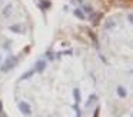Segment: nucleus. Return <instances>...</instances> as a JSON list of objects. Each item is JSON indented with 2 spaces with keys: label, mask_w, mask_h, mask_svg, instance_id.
<instances>
[{
  "label": "nucleus",
  "mask_w": 133,
  "mask_h": 117,
  "mask_svg": "<svg viewBox=\"0 0 133 117\" xmlns=\"http://www.w3.org/2000/svg\"><path fill=\"white\" fill-rule=\"evenodd\" d=\"M19 108H20V111L23 114H26V116H30V114H32V107H30V104L26 103V101L19 103Z\"/></svg>",
  "instance_id": "1"
},
{
  "label": "nucleus",
  "mask_w": 133,
  "mask_h": 117,
  "mask_svg": "<svg viewBox=\"0 0 133 117\" xmlns=\"http://www.w3.org/2000/svg\"><path fill=\"white\" fill-rule=\"evenodd\" d=\"M16 63H17V59H13V60H12V57H10V59H9V60H7V61L3 64L2 70H3V71H9L12 67H15V64H16Z\"/></svg>",
  "instance_id": "2"
},
{
  "label": "nucleus",
  "mask_w": 133,
  "mask_h": 117,
  "mask_svg": "<svg viewBox=\"0 0 133 117\" xmlns=\"http://www.w3.org/2000/svg\"><path fill=\"white\" fill-rule=\"evenodd\" d=\"M44 68H46V61H44V60H39L35 66V71L36 73H42Z\"/></svg>",
  "instance_id": "3"
},
{
  "label": "nucleus",
  "mask_w": 133,
  "mask_h": 117,
  "mask_svg": "<svg viewBox=\"0 0 133 117\" xmlns=\"http://www.w3.org/2000/svg\"><path fill=\"white\" fill-rule=\"evenodd\" d=\"M39 6H40L43 10H46V9H49L50 6H52V3L49 2V0H40V3H39Z\"/></svg>",
  "instance_id": "4"
},
{
  "label": "nucleus",
  "mask_w": 133,
  "mask_h": 117,
  "mask_svg": "<svg viewBox=\"0 0 133 117\" xmlns=\"http://www.w3.org/2000/svg\"><path fill=\"white\" fill-rule=\"evenodd\" d=\"M36 71H35V68H32V70H29L27 73H24V74H22V77H20V80H27L29 77H32L33 74H35Z\"/></svg>",
  "instance_id": "5"
},
{
  "label": "nucleus",
  "mask_w": 133,
  "mask_h": 117,
  "mask_svg": "<svg viewBox=\"0 0 133 117\" xmlns=\"http://www.w3.org/2000/svg\"><path fill=\"white\" fill-rule=\"evenodd\" d=\"M73 96H75V104L79 106V103H80V94H79V88H75V90H73Z\"/></svg>",
  "instance_id": "6"
},
{
  "label": "nucleus",
  "mask_w": 133,
  "mask_h": 117,
  "mask_svg": "<svg viewBox=\"0 0 133 117\" xmlns=\"http://www.w3.org/2000/svg\"><path fill=\"white\" fill-rule=\"evenodd\" d=\"M9 29H10L12 31H15V33H23V30H22V26H20V24H12Z\"/></svg>",
  "instance_id": "7"
},
{
  "label": "nucleus",
  "mask_w": 133,
  "mask_h": 117,
  "mask_svg": "<svg viewBox=\"0 0 133 117\" xmlns=\"http://www.w3.org/2000/svg\"><path fill=\"white\" fill-rule=\"evenodd\" d=\"M117 94H119V97H122V99H124V97H126V88L124 87H122V86H119L117 87Z\"/></svg>",
  "instance_id": "8"
},
{
  "label": "nucleus",
  "mask_w": 133,
  "mask_h": 117,
  "mask_svg": "<svg viewBox=\"0 0 133 117\" xmlns=\"http://www.w3.org/2000/svg\"><path fill=\"white\" fill-rule=\"evenodd\" d=\"M75 16H76V17H79V19H82V20H83V19H86L84 13L80 10V9H76V10H75Z\"/></svg>",
  "instance_id": "9"
},
{
  "label": "nucleus",
  "mask_w": 133,
  "mask_h": 117,
  "mask_svg": "<svg viewBox=\"0 0 133 117\" xmlns=\"http://www.w3.org/2000/svg\"><path fill=\"white\" fill-rule=\"evenodd\" d=\"M10 9H12V6H6V7H4V11H3V14L4 16H9V13H10Z\"/></svg>",
  "instance_id": "10"
},
{
  "label": "nucleus",
  "mask_w": 133,
  "mask_h": 117,
  "mask_svg": "<svg viewBox=\"0 0 133 117\" xmlns=\"http://www.w3.org/2000/svg\"><path fill=\"white\" fill-rule=\"evenodd\" d=\"M84 11H86V13H93V10H92V7H89V6H84Z\"/></svg>",
  "instance_id": "11"
},
{
  "label": "nucleus",
  "mask_w": 133,
  "mask_h": 117,
  "mask_svg": "<svg viewBox=\"0 0 133 117\" xmlns=\"http://www.w3.org/2000/svg\"><path fill=\"white\" fill-rule=\"evenodd\" d=\"M113 26H115V23H107L104 27H106V29H110V27H113Z\"/></svg>",
  "instance_id": "12"
},
{
  "label": "nucleus",
  "mask_w": 133,
  "mask_h": 117,
  "mask_svg": "<svg viewBox=\"0 0 133 117\" xmlns=\"http://www.w3.org/2000/svg\"><path fill=\"white\" fill-rule=\"evenodd\" d=\"M2 110H3V104H2V101H0V113H2Z\"/></svg>",
  "instance_id": "13"
},
{
  "label": "nucleus",
  "mask_w": 133,
  "mask_h": 117,
  "mask_svg": "<svg viewBox=\"0 0 133 117\" xmlns=\"http://www.w3.org/2000/svg\"><path fill=\"white\" fill-rule=\"evenodd\" d=\"M77 2H79V3H82V2H83V0H77Z\"/></svg>",
  "instance_id": "14"
}]
</instances>
